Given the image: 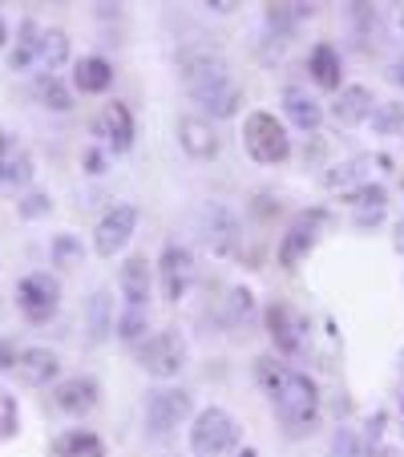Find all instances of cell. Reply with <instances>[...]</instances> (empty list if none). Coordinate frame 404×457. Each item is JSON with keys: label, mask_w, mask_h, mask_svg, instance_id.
<instances>
[{"label": "cell", "mask_w": 404, "mask_h": 457, "mask_svg": "<svg viewBox=\"0 0 404 457\" xmlns=\"http://www.w3.org/2000/svg\"><path fill=\"white\" fill-rule=\"evenodd\" d=\"M162 457H178V453H162Z\"/></svg>", "instance_id": "c3c4849f"}, {"label": "cell", "mask_w": 404, "mask_h": 457, "mask_svg": "<svg viewBox=\"0 0 404 457\" xmlns=\"http://www.w3.org/2000/svg\"><path fill=\"white\" fill-rule=\"evenodd\" d=\"M372 134L376 138H392V134H404V102H376L368 118Z\"/></svg>", "instance_id": "f546056e"}, {"label": "cell", "mask_w": 404, "mask_h": 457, "mask_svg": "<svg viewBox=\"0 0 404 457\" xmlns=\"http://www.w3.org/2000/svg\"><path fill=\"white\" fill-rule=\"evenodd\" d=\"M146 332H150V308H126L113 320V337L126 340V345H138Z\"/></svg>", "instance_id": "4dcf8cb0"}, {"label": "cell", "mask_w": 404, "mask_h": 457, "mask_svg": "<svg viewBox=\"0 0 404 457\" xmlns=\"http://www.w3.org/2000/svg\"><path fill=\"white\" fill-rule=\"evenodd\" d=\"M37 174V162L29 150L21 146H9L0 154V190H25Z\"/></svg>", "instance_id": "d4e9b609"}, {"label": "cell", "mask_w": 404, "mask_h": 457, "mask_svg": "<svg viewBox=\"0 0 404 457\" xmlns=\"http://www.w3.org/2000/svg\"><path fill=\"white\" fill-rule=\"evenodd\" d=\"M134 113L126 110L121 102H105L102 113H97L94 121V138L102 142V150H110V154H126L129 146H134Z\"/></svg>", "instance_id": "5bb4252c"}, {"label": "cell", "mask_w": 404, "mask_h": 457, "mask_svg": "<svg viewBox=\"0 0 404 457\" xmlns=\"http://www.w3.org/2000/svg\"><path fill=\"white\" fill-rule=\"evenodd\" d=\"M324 223H327V215L324 211H303V215H295L292 219V227L284 231V239H279V268H300L303 259L311 255V247L319 243V231H324Z\"/></svg>", "instance_id": "9c48e42d"}, {"label": "cell", "mask_w": 404, "mask_h": 457, "mask_svg": "<svg viewBox=\"0 0 404 457\" xmlns=\"http://www.w3.org/2000/svg\"><path fill=\"white\" fill-rule=\"evenodd\" d=\"M396 251H400V255H404V215L396 219Z\"/></svg>", "instance_id": "ee69618b"}, {"label": "cell", "mask_w": 404, "mask_h": 457, "mask_svg": "<svg viewBox=\"0 0 404 457\" xmlns=\"http://www.w3.org/2000/svg\"><path fill=\"white\" fill-rule=\"evenodd\" d=\"M194 417V397L186 388H170L158 385L146 393V405H142V421H146L150 437H170L178 425H186Z\"/></svg>", "instance_id": "277c9868"}, {"label": "cell", "mask_w": 404, "mask_h": 457, "mask_svg": "<svg viewBox=\"0 0 404 457\" xmlns=\"http://www.w3.org/2000/svg\"><path fill=\"white\" fill-rule=\"evenodd\" d=\"M255 316V295H251V287H243V284H235V287H227V300H223V320L227 324H243V320H251Z\"/></svg>", "instance_id": "1f68e13d"}, {"label": "cell", "mask_w": 404, "mask_h": 457, "mask_svg": "<svg viewBox=\"0 0 404 457\" xmlns=\"http://www.w3.org/2000/svg\"><path fill=\"white\" fill-rule=\"evenodd\" d=\"M118 292L126 308H146L150 292H154V263L146 255H129L118 271Z\"/></svg>", "instance_id": "2e32d148"}, {"label": "cell", "mask_w": 404, "mask_h": 457, "mask_svg": "<svg viewBox=\"0 0 404 457\" xmlns=\"http://www.w3.org/2000/svg\"><path fill=\"white\" fill-rule=\"evenodd\" d=\"M97 401H102V385H97L94 372H73V377L57 380V388H53V405L70 417L94 413Z\"/></svg>", "instance_id": "4fadbf2b"}, {"label": "cell", "mask_w": 404, "mask_h": 457, "mask_svg": "<svg viewBox=\"0 0 404 457\" xmlns=\"http://www.w3.org/2000/svg\"><path fill=\"white\" fill-rule=\"evenodd\" d=\"M49 255H53V263H57V268H78L81 259H86V247H81V239L78 235H57V239L49 243Z\"/></svg>", "instance_id": "836d02e7"}, {"label": "cell", "mask_w": 404, "mask_h": 457, "mask_svg": "<svg viewBox=\"0 0 404 457\" xmlns=\"http://www.w3.org/2000/svg\"><path fill=\"white\" fill-rule=\"evenodd\" d=\"M259 385L267 388L271 409H276L279 425L287 429V437H308L319 425V385L300 369L276 364L271 356L259 361Z\"/></svg>", "instance_id": "6da1fadb"}, {"label": "cell", "mask_w": 404, "mask_h": 457, "mask_svg": "<svg viewBox=\"0 0 404 457\" xmlns=\"http://www.w3.org/2000/svg\"><path fill=\"white\" fill-rule=\"evenodd\" d=\"M368 170H372V158L368 154H356V158H344V162H332L324 170V187L348 195V190H356V187H364V182H368Z\"/></svg>", "instance_id": "44dd1931"}, {"label": "cell", "mask_w": 404, "mask_h": 457, "mask_svg": "<svg viewBox=\"0 0 404 457\" xmlns=\"http://www.w3.org/2000/svg\"><path fill=\"white\" fill-rule=\"evenodd\" d=\"M190 453L194 457H235L239 453V421L223 405H210L190 421Z\"/></svg>", "instance_id": "7a4b0ae2"}, {"label": "cell", "mask_w": 404, "mask_h": 457, "mask_svg": "<svg viewBox=\"0 0 404 457\" xmlns=\"http://www.w3.org/2000/svg\"><path fill=\"white\" fill-rule=\"evenodd\" d=\"M202 9H210V12H223V17H227V12H235V9H239V4H235V0H207Z\"/></svg>", "instance_id": "ab89813d"}, {"label": "cell", "mask_w": 404, "mask_h": 457, "mask_svg": "<svg viewBox=\"0 0 404 457\" xmlns=\"http://www.w3.org/2000/svg\"><path fill=\"white\" fill-rule=\"evenodd\" d=\"M12 372H17L21 385L45 388V385H53V380L61 377V356L53 353V348H45V345H29V348H21L17 353Z\"/></svg>", "instance_id": "9a60e30c"}, {"label": "cell", "mask_w": 404, "mask_h": 457, "mask_svg": "<svg viewBox=\"0 0 404 457\" xmlns=\"http://www.w3.org/2000/svg\"><path fill=\"white\" fill-rule=\"evenodd\" d=\"M61 308V279L49 276V271H29L17 284V312L29 320V324H49Z\"/></svg>", "instance_id": "52a82bcc"}, {"label": "cell", "mask_w": 404, "mask_h": 457, "mask_svg": "<svg viewBox=\"0 0 404 457\" xmlns=\"http://www.w3.org/2000/svg\"><path fill=\"white\" fill-rule=\"evenodd\" d=\"M37 97H41V105L53 110V113H70L73 110V89L65 86L57 73H41V81H37Z\"/></svg>", "instance_id": "f1b7e54d"}, {"label": "cell", "mask_w": 404, "mask_h": 457, "mask_svg": "<svg viewBox=\"0 0 404 457\" xmlns=\"http://www.w3.org/2000/svg\"><path fill=\"white\" fill-rule=\"evenodd\" d=\"M400 372H404V348H400Z\"/></svg>", "instance_id": "7dc6e473"}, {"label": "cell", "mask_w": 404, "mask_h": 457, "mask_svg": "<svg viewBox=\"0 0 404 457\" xmlns=\"http://www.w3.org/2000/svg\"><path fill=\"white\" fill-rule=\"evenodd\" d=\"M384 219V211H368V215H356V227H376Z\"/></svg>", "instance_id": "b9f144b4"}, {"label": "cell", "mask_w": 404, "mask_h": 457, "mask_svg": "<svg viewBox=\"0 0 404 457\" xmlns=\"http://www.w3.org/2000/svg\"><path fill=\"white\" fill-rule=\"evenodd\" d=\"M4 150H9V138H4V129H0V154H4Z\"/></svg>", "instance_id": "bcb514c9"}, {"label": "cell", "mask_w": 404, "mask_h": 457, "mask_svg": "<svg viewBox=\"0 0 404 457\" xmlns=\"http://www.w3.org/2000/svg\"><path fill=\"white\" fill-rule=\"evenodd\" d=\"M81 166H86V174H105V170H110V150L86 146V150H81Z\"/></svg>", "instance_id": "8d00e7d4"}, {"label": "cell", "mask_w": 404, "mask_h": 457, "mask_svg": "<svg viewBox=\"0 0 404 457\" xmlns=\"http://www.w3.org/2000/svg\"><path fill=\"white\" fill-rule=\"evenodd\" d=\"M194 105H202V110L210 113V118H218V121H227V118H235V113L243 110V86L239 81H227V86H218V89H210L207 97H198Z\"/></svg>", "instance_id": "4316f807"}, {"label": "cell", "mask_w": 404, "mask_h": 457, "mask_svg": "<svg viewBox=\"0 0 404 457\" xmlns=\"http://www.w3.org/2000/svg\"><path fill=\"white\" fill-rule=\"evenodd\" d=\"M21 425V413H17V397H9L4 388H0V437H12Z\"/></svg>", "instance_id": "d590c367"}, {"label": "cell", "mask_w": 404, "mask_h": 457, "mask_svg": "<svg viewBox=\"0 0 404 457\" xmlns=\"http://www.w3.org/2000/svg\"><path fill=\"white\" fill-rule=\"evenodd\" d=\"M267 337H271L276 353L295 356L303 348V340H308V320H303L292 303L271 300V308H267Z\"/></svg>", "instance_id": "7c38bea8"}, {"label": "cell", "mask_w": 404, "mask_h": 457, "mask_svg": "<svg viewBox=\"0 0 404 457\" xmlns=\"http://www.w3.org/2000/svg\"><path fill=\"white\" fill-rule=\"evenodd\" d=\"M308 73H311V81H316L319 89H332V94H340V89H344V57H340V49H335V45H327V41L311 45Z\"/></svg>", "instance_id": "d6986e66"}, {"label": "cell", "mask_w": 404, "mask_h": 457, "mask_svg": "<svg viewBox=\"0 0 404 457\" xmlns=\"http://www.w3.org/2000/svg\"><path fill=\"white\" fill-rule=\"evenodd\" d=\"M279 102H284L287 121H292L295 129H303V134H316V129L324 126V105H319L303 86H287Z\"/></svg>", "instance_id": "ffe728a7"}, {"label": "cell", "mask_w": 404, "mask_h": 457, "mask_svg": "<svg viewBox=\"0 0 404 457\" xmlns=\"http://www.w3.org/2000/svg\"><path fill=\"white\" fill-rule=\"evenodd\" d=\"M332 457H356V441H352V433H348V429L335 433V441H332Z\"/></svg>", "instance_id": "74e56055"}, {"label": "cell", "mask_w": 404, "mask_h": 457, "mask_svg": "<svg viewBox=\"0 0 404 457\" xmlns=\"http://www.w3.org/2000/svg\"><path fill=\"white\" fill-rule=\"evenodd\" d=\"M235 457H259V449H251V445H239V453Z\"/></svg>", "instance_id": "f6af8a7d"}, {"label": "cell", "mask_w": 404, "mask_h": 457, "mask_svg": "<svg viewBox=\"0 0 404 457\" xmlns=\"http://www.w3.org/2000/svg\"><path fill=\"white\" fill-rule=\"evenodd\" d=\"M17 340H4V345H0V372H9L12 364H17Z\"/></svg>", "instance_id": "f35d334b"}, {"label": "cell", "mask_w": 404, "mask_h": 457, "mask_svg": "<svg viewBox=\"0 0 404 457\" xmlns=\"http://www.w3.org/2000/svg\"><path fill=\"white\" fill-rule=\"evenodd\" d=\"M178 146L186 150L194 162H207V158L218 154V134H215V126H210L207 118L186 113V118H178Z\"/></svg>", "instance_id": "ac0fdd59"}, {"label": "cell", "mask_w": 404, "mask_h": 457, "mask_svg": "<svg viewBox=\"0 0 404 457\" xmlns=\"http://www.w3.org/2000/svg\"><path fill=\"white\" fill-rule=\"evenodd\" d=\"M113 295L105 287H97L86 303V332H89V345H102V340L113 337Z\"/></svg>", "instance_id": "603a6c76"}, {"label": "cell", "mask_w": 404, "mask_h": 457, "mask_svg": "<svg viewBox=\"0 0 404 457\" xmlns=\"http://www.w3.org/2000/svg\"><path fill=\"white\" fill-rule=\"evenodd\" d=\"M154 271H158V287H162V300H166V303H178L182 295L190 292V284H194V255H190L186 243L170 239V243L162 247V255H158Z\"/></svg>", "instance_id": "ba28073f"}, {"label": "cell", "mask_w": 404, "mask_h": 457, "mask_svg": "<svg viewBox=\"0 0 404 457\" xmlns=\"http://www.w3.org/2000/svg\"><path fill=\"white\" fill-rule=\"evenodd\" d=\"M9 41H12V29H9V21L0 17V49H9Z\"/></svg>", "instance_id": "7bdbcfd3"}, {"label": "cell", "mask_w": 404, "mask_h": 457, "mask_svg": "<svg viewBox=\"0 0 404 457\" xmlns=\"http://www.w3.org/2000/svg\"><path fill=\"white\" fill-rule=\"evenodd\" d=\"M194 231H198V239H202V247L218 259L235 255V251H239V239H243L235 211L223 207V203H215V199L202 203V207L194 211Z\"/></svg>", "instance_id": "5b68a950"}, {"label": "cell", "mask_w": 404, "mask_h": 457, "mask_svg": "<svg viewBox=\"0 0 404 457\" xmlns=\"http://www.w3.org/2000/svg\"><path fill=\"white\" fill-rule=\"evenodd\" d=\"M113 86V65L105 57H81L73 65V86L78 94H105Z\"/></svg>", "instance_id": "cb8c5ba5"}, {"label": "cell", "mask_w": 404, "mask_h": 457, "mask_svg": "<svg viewBox=\"0 0 404 457\" xmlns=\"http://www.w3.org/2000/svg\"><path fill=\"white\" fill-rule=\"evenodd\" d=\"M53 457H105V445L94 429H70L53 441Z\"/></svg>", "instance_id": "484cf974"}, {"label": "cell", "mask_w": 404, "mask_h": 457, "mask_svg": "<svg viewBox=\"0 0 404 457\" xmlns=\"http://www.w3.org/2000/svg\"><path fill=\"white\" fill-rule=\"evenodd\" d=\"M186 340H182L178 328H162L154 337H146L138 345V364L142 372H150L154 380H174L182 369H186Z\"/></svg>", "instance_id": "8992f818"}, {"label": "cell", "mask_w": 404, "mask_h": 457, "mask_svg": "<svg viewBox=\"0 0 404 457\" xmlns=\"http://www.w3.org/2000/svg\"><path fill=\"white\" fill-rule=\"evenodd\" d=\"M388 81H392V86H404V61H392V65H388Z\"/></svg>", "instance_id": "60d3db41"}, {"label": "cell", "mask_w": 404, "mask_h": 457, "mask_svg": "<svg viewBox=\"0 0 404 457\" xmlns=\"http://www.w3.org/2000/svg\"><path fill=\"white\" fill-rule=\"evenodd\" d=\"M231 81V65H227L218 53H186L182 57V86H186V94L194 97H207L210 89L227 86Z\"/></svg>", "instance_id": "30bf717a"}, {"label": "cell", "mask_w": 404, "mask_h": 457, "mask_svg": "<svg viewBox=\"0 0 404 457\" xmlns=\"http://www.w3.org/2000/svg\"><path fill=\"white\" fill-rule=\"evenodd\" d=\"M344 199H348V207H352L356 215H368V211H384L388 207V190L380 187V182H364V187L348 190Z\"/></svg>", "instance_id": "d6a6232c"}, {"label": "cell", "mask_w": 404, "mask_h": 457, "mask_svg": "<svg viewBox=\"0 0 404 457\" xmlns=\"http://www.w3.org/2000/svg\"><path fill=\"white\" fill-rule=\"evenodd\" d=\"M65 61H70V33H65V29H41V37H37V61H33V70L57 73Z\"/></svg>", "instance_id": "7402d4cb"}, {"label": "cell", "mask_w": 404, "mask_h": 457, "mask_svg": "<svg viewBox=\"0 0 404 457\" xmlns=\"http://www.w3.org/2000/svg\"><path fill=\"white\" fill-rule=\"evenodd\" d=\"M372 110H376V97H372L368 86H344L332 102V121L340 129H352V126H364L372 118Z\"/></svg>", "instance_id": "e0dca14e"}, {"label": "cell", "mask_w": 404, "mask_h": 457, "mask_svg": "<svg viewBox=\"0 0 404 457\" xmlns=\"http://www.w3.org/2000/svg\"><path fill=\"white\" fill-rule=\"evenodd\" d=\"M243 146L255 158L259 166H279L292 158V138H287V126L267 110H251L243 118Z\"/></svg>", "instance_id": "3957f363"}, {"label": "cell", "mask_w": 404, "mask_h": 457, "mask_svg": "<svg viewBox=\"0 0 404 457\" xmlns=\"http://www.w3.org/2000/svg\"><path fill=\"white\" fill-rule=\"evenodd\" d=\"M134 231H138V207L118 203V207L105 211L102 223L94 227V251L102 259H113L118 251H126V243L134 239Z\"/></svg>", "instance_id": "8fae6325"}, {"label": "cell", "mask_w": 404, "mask_h": 457, "mask_svg": "<svg viewBox=\"0 0 404 457\" xmlns=\"http://www.w3.org/2000/svg\"><path fill=\"white\" fill-rule=\"evenodd\" d=\"M37 37H41V25L37 21H21L17 29V45L9 49V70L12 73H29L37 61Z\"/></svg>", "instance_id": "83f0119b"}, {"label": "cell", "mask_w": 404, "mask_h": 457, "mask_svg": "<svg viewBox=\"0 0 404 457\" xmlns=\"http://www.w3.org/2000/svg\"><path fill=\"white\" fill-rule=\"evenodd\" d=\"M49 211H53V199L45 195V190H29L25 199L17 203V215L21 219H45Z\"/></svg>", "instance_id": "e575fe53"}]
</instances>
